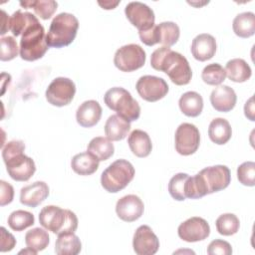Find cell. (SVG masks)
Returning <instances> with one entry per match:
<instances>
[{
	"mask_svg": "<svg viewBox=\"0 0 255 255\" xmlns=\"http://www.w3.org/2000/svg\"><path fill=\"white\" fill-rule=\"evenodd\" d=\"M87 151L95 155L100 161L110 158L115 151L114 143L111 139L104 136H96L88 144Z\"/></svg>",
	"mask_w": 255,
	"mask_h": 255,
	"instance_id": "30",
	"label": "cell"
},
{
	"mask_svg": "<svg viewBox=\"0 0 255 255\" xmlns=\"http://www.w3.org/2000/svg\"><path fill=\"white\" fill-rule=\"evenodd\" d=\"M102 117V107L95 100H89L82 103L76 112L77 123L83 128L96 126Z\"/></svg>",
	"mask_w": 255,
	"mask_h": 255,
	"instance_id": "20",
	"label": "cell"
},
{
	"mask_svg": "<svg viewBox=\"0 0 255 255\" xmlns=\"http://www.w3.org/2000/svg\"><path fill=\"white\" fill-rule=\"evenodd\" d=\"M237 101V96L232 88L226 85H219L212 90L210 94V103L212 107L222 113L231 111Z\"/></svg>",
	"mask_w": 255,
	"mask_h": 255,
	"instance_id": "18",
	"label": "cell"
},
{
	"mask_svg": "<svg viewBox=\"0 0 255 255\" xmlns=\"http://www.w3.org/2000/svg\"><path fill=\"white\" fill-rule=\"evenodd\" d=\"M49 195V186L44 181H35L21 188L20 202L29 207L41 204Z\"/></svg>",
	"mask_w": 255,
	"mask_h": 255,
	"instance_id": "17",
	"label": "cell"
},
{
	"mask_svg": "<svg viewBox=\"0 0 255 255\" xmlns=\"http://www.w3.org/2000/svg\"><path fill=\"white\" fill-rule=\"evenodd\" d=\"M50 242L48 232L40 227H35L27 231L25 235V243L28 248L33 249L37 252L44 250Z\"/></svg>",
	"mask_w": 255,
	"mask_h": 255,
	"instance_id": "33",
	"label": "cell"
},
{
	"mask_svg": "<svg viewBox=\"0 0 255 255\" xmlns=\"http://www.w3.org/2000/svg\"><path fill=\"white\" fill-rule=\"evenodd\" d=\"M100 160L89 151H84L73 156L72 169L80 175H90L99 168Z\"/></svg>",
	"mask_w": 255,
	"mask_h": 255,
	"instance_id": "23",
	"label": "cell"
},
{
	"mask_svg": "<svg viewBox=\"0 0 255 255\" xmlns=\"http://www.w3.org/2000/svg\"><path fill=\"white\" fill-rule=\"evenodd\" d=\"M2 12V19H1V32L0 34L3 36L8 30H10V16L7 15V13L4 10H1Z\"/></svg>",
	"mask_w": 255,
	"mask_h": 255,
	"instance_id": "45",
	"label": "cell"
},
{
	"mask_svg": "<svg viewBox=\"0 0 255 255\" xmlns=\"http://www.w3.org/2000/svg\"><path fill=\"white\" fill-rule=\"evenodd\" d=\"M144 205L142 200L134 194L123 196L116 204V212L118 216L126 222L137 220L142 215Z\"/></svg>",
	"mask_w": 255,
	"mask_h": 255,
	"instance_id": "16",
	"label": "cell"
},
{
	"mask_svg": "<svg viewBox=\"0 0 255 255\" xmlns=\"http://www.w3.org/2000/svg\"><path fill=\"white\" fill-rule=\"evenodd\" d=\"M180 239L186 242H197L206 239L210 234V226L201 217H190L180 223L177 228Z\"/></svg>",
	"mask_w": 255,
	"mask_h": 255,
	"instance_id": "14",
	"label": "cell"
},
{
	"mask_svg": "<svg viewBox=\"0 0 255 255\" xmlns=\"http://www.w3.org/2000/svg\"><path fill=\"white\" fill-rule=\"evenodd\" d=\"M104 9H114L119 3L120 1H116V2H113V1H104V2H101L99 1L98 2Z\"/></svg>",
	"mask_w": 255,
	"mask_h": 255,
	"instance_id": "46",
	"label": "cell"
},
{
	"mask_svg": "<svg viewBox=\"0 0 255 255\" xmlns=\"http://www.w3.org/2000/svg\"><path fill=\"white\" fill-rule=\"evenodd\" d=\"M180 111L187 117H197L203 110V99L197 93L189 91L184 93L178 101Z\"/></svg>",
	"mask_w": 255,
	"mask_h": 255,
	"instance_id": "27",
	"label": "cell"
},
{
	"mask_svg": "<svg viewBox=\"0 0 255 255\" xmlns=\"http://www.w3.org/2000/svg\"><path fill=\"white\" fill-rule=\"evenodd\" d=\"M78 29L79 21L75 15L67 12L56 15L46 34L48 46L62 48L70 45L75 40Z\"/></svg>",
	"mask_w": 255,
	"mask_h": 255,
	"instance_id": "4",
	"label": "cell"
},
{
	"mask_svg": "<svg viewBox=\"0 0 255 255\" xmlns=\"http://www.w3.org/2000/svg\"><path fill=\"white\" fill-rule=\"evenodd\" d=\"M1 49H0V60L10 61L18 56L20 49L18 48L16 40L11 36L2 37L0 39Z\"/></svg>",
	"mask_w": 255,
	"mask_h": 255,
	"instance_id": "38",
	"label": "cell"
},
{
	"mask_svg": "<svg viewBox=\"0 0 255 255\" xmlns=\"http://www.w3.org/2000/svg\"><path fill=\"white\" fill-rule=\"evenodd\" d=\"M19 49L20 56L25 61H36L45 55L49 46L46 40L45 29L39 20L31 24L23 32Z\"/></svg>",
	"mask_w": 255,
	"mask_h": 255,
	"instance_id": "6",
	"label": "cell"
},
{
	"mask_svg": "<svg viewBox=\"0 0 255 255\" xmlns=\"http://www.w3.org/2000/svg\"><path fill=\"white\" fill-rule=\"evenodd\" d=\"M138 36L140 41L147 45V46H153L157 44V31H156V25L154 24L150 29L146 31H139Z\"/></svg>",
	"mask_w": 255,
	"mask_h": 255,
	"instance_id": "42",
	"label": "cell"
},
{
	"mask_svg": "<svg viewBox=\"0 0 255 255\" xmlns=\"http://www.w3.org/2000/svg\"><path fill=\"white\" fill-rule=\"evenodd\" d=\"M20 5L24 8H33L34 12L44 20L50 19L58 7V3L54 0L21 1Z\"/></svg>",
	"mask_w": 255,
	"mask_h": 255,
	"instance_id": "32",
	"label": "cell"
},
{
	"mask_svg": "<svg viewBox=\"0 0 255 255\" xmlns=\"http://www.w3.org/2000/svg\"><path fill=\"white\" fill-rule=\"evenodd\" d=\"M190 50L194 59L200 62L207 61L215 55L216 40L210 34H199L192 40Z\"/></svg>",
	"mask_w": 255,
	"mask_h": 255,
	"instance_id": "19",
	"label": "cell"
},
{
	"mask_svg": "<svg viewBox=\"0 0 255 255\" xmlns=\"http://www.w3.org/2000/svg\"><path fill=\"white\" fill-rule=\"evenodd\" d=\"M234 33L241 38H249L255 33V14L247 11L235 16L232 23Z\"/></svg>",
	"mask_w": 255,
	"mask_h": 255,
	"instance_id": "28",
	"label": "cell"
},
{
	"mask_svg": "<svg viewBox=\"0 0 255 255\" xmlns=\"http://www.w3.org/2000/svg\"><path fill=\"white\" fill-rule=\"evenodd\" d=\"M237 178L240 183L246 186L255 185V162L245 161L237 168Z\"/></svg>",
	"mask_w": 255,
	"mask_h": 255,
	"instance_id": "39",
	"label": "cell"
},
{
	"mask_svg": "<svg viewBox=\"0 0 255 255\" xmlns=\"http://www.w3.org/2000/svg\"><path fill=\"white\" fill-rule=\"evenodd\" d=\"M104 102L117 115L128 122H134L140 116V107L130 93L122 87H114L108 90L104 96Z\"/></svg>",
	"mask_w": 255,
	"mask_h": 255,
	"instance_id": "7",
	"label": "cell"
},
{
	"mask_svg": "<svg viewBox=\"0 0 255 255\" xmlns=\"http://www.w3.org/2000/svg\"><path fill=\"white\" fill-rule=\"evenodd\" d=\"M189 175L187 173L179 172L174 174L168 182V192L171 197L178 201H183L186 199L185 186Z\"/></svg>",
	"mask_w": 255,
	"mask_h": 255,
	"instance_id": "37",
	"label": "cell"
},
{
	"mask_svg": "<svg viewBox=\"0 0 255 255\" xmlns=\"http://www.w3.org/2000/svg\"><path fill=\"white\" fill-rule=\"evenodd\" d=\"M24 150L25 143L22 140H10L2 147L7 172L16 181H27L36 171L34 160L27 156Z\"/></svg>",
	"mask_w": 255,
	"mask_h": 255,
	"instance_id": "3",
	"label": "cell"
},
{
	"mask_svg": "<svg viewBox=\"0 0 255 255\" xmlns=\"http://www.w3.org/2000/svg\"><path fill=\"white\" fill-rule=\"evenodd\" d=\"M201 78L203 82L207 85L218 86L225 80L226 73L224 68L220 64L212 63L203 68Z\"/></svg>",
	"mask_w": 255,
	"mask_h": 255,
	"instance_id": "36",
	"label": "cell"
},
{
	"mask_svg": "<svg viewBox=\"0 0 255 255\" xmlns=\"http://www.w3.org/2000/svg\"><path fill=\"white\" fill-rule=\"evenodd\" d=\"M150 65L154 70L164 72L177 86L187 85L192 77L187 59L169 47L162 46L154 50L150 56Z\"/></svg>",
	"mask_w": 255,
	"mask_h": 255,
	"instance_id": "2",
	"label": "cell"
},
{
	"mask_svg": "<svg viewBox=\"0 0 255 255\" xmlns=\"http://www.w3.org/2000/svg\"><path fill=\"white\" fill-rule=\"evenodd\" d=\"M225 73L229 80L235 83H243L250 79L252 70L247 62L240 58L229 60L225 67Z\"/></svg>",
	"mask_w": 255,
	"mask_h": 255,
	"instance_id": "26",
	"label": "cell"
},
{
	"mask_svg": "<svg viewBox=\"0 0 255 255\" xmlns=\"http://www.w3.org/2000/svg\"><path fill=\"white\" fill-rule=\"evenodd\" d=\"M37 20L38 18L32 13L17 10L10 16V30L14 36L18 37Z\"/></svg>",
	"mask_w": 255,
	"mask_h": 255,
	"instance_id": "31",
	"label": "cell"
},
{
	"mask_svg": "<svg viewBox=\"0 0 255 255\" xmlns=\"http://www.w3.org/2000/svg\"><path fill=\"white\" fill-rule=\"evenodd\" d=\"M145 59V52L139 45L128 44L116 51L114 64L122 72H132L141 68Z\"/></svg>",
	"mask_w": 255,
	"mask_h": 255,
	"instance_id": "9",
	"label": "cell"
},
{
	"mask_svg": "<svg viewBox=\"0 0 255 255\" xmlns=\"http://www.w3.org/2000/svg\"><path fill=\"white\" fill-rule=\"evenodd\" d=\"M175 149L181 155L194 153L200 143V133L198 128L189 123H182L178 126L174 135Z\"/></svg>",
	"mask_w": 255,
	"mask_h": 255,
	"instance_id": "11",
	"label": "cell"
},
{
	"mask_svg": "<svg viewBox=\"0 0 255 255\" xmlns=\"http://www.w3.org/2000/svg\"><path fill=\"white\" fill-rule=\"evenodd\" d=\"M232 135V129L229 122L223 118H215L208 127V136L216 144L226 143Z\"/></svg>",
	"mask_w": 255,
	"mask_h": 255,
	"instance_id": "24",
	"label": "cell"
},
{
	"mask_svg": "<svg viewBox=\"0 0 255 255\" xmlns=\"http://www.w3.org/2000/svg\"><path fill=\"white\" fill-rule=\"evenodd\" d=\"M128 21L139 31H146L154 25V12L146 4L139 1H131L125 8Z\"/></svg>",
	"mask_w": 255,
	"mask_h": 255,
	"instance_id": "13",
	"label": "cell"
},
{
	"mask_svg": "<svg viewBox=\"0 0 255 255\" xmlns=\"http://www.w3.org/2000/svg\"><path fill=\"white\" fill-rule=\"evenodd\" d=\"M0 205L4 206L12 202L14 197V188L10 183L6 182L5 180L0 181Z\"/></svg>",
	"mask_w": 255,
	"mask_h": 255,
	"instance_id": "41",
	"label": "cell"
},
{
	"mask_svg": "<svg viewBox=\"0 0 255 255\" xmlns=\"http://www.w3.org/2000/svg\"><path fill=\"white\" fill-rule=\"evenodd\" d=\"M39 222L47 230L59 235L63 233L75 232L78 228V218L76 214L56 205H48L41 209Z\"/></svg>",
	"mask_w": 255,
	"mask_h": 255,
	"instance_id": "5",
	"label": "cell"
},
{
	"mask_svg": "<svg viewBox=\"0 0 255 255\" xmlns=\"http://www.w3.org/2000/svg\"><path fill=\"white\" fill-rule=\"evenodd\" d=\"M133 176V165L127 159H117L103 171L101 184L108 192L116 193L128 186Z\"/></svg>",
	"mask_w": 255,
	"mask_h": 255,
	"instance_id": "8",
	"label": "cell"
},
{
	"mask_svg": "<svg viewBox=\"0 0 255 255\" xmlns=\"http://www.w3.org/2000/svg\"><path fill=\"white\" fill-rule=\"evenodd\" d=\"M130 130V124L119 115H112L105 124V133L111 140L124 139Z\"/></svg>",
	"mask_w": 255,
	"mask_h": 255,
	"instance_id": "22",
	"label": "cell"
},
{
	"mask_svg": "<svg viewBox=\"0 0 255 255\" xmlns=\"http://www.w3.org/2000/svg\"><path fill=\"white\" fill-rule=\"evenodd\" d=\"M207 253L209 255H230L232 254V247L225 240L215 239L209 243Z\"/></svg>",
	"mask_w": 255,
	"mask_h": 255,
	"instance_id": "40",
	"label": "cell"
},
{
	"mask_svg": "<svg viewBox=\"0 0 255 255\" xmlns=\"http://www.w3.org/2000/svg\"><path fill=\"white\" fill-rule=\"evenodd\" d=\"M133 251L137 255H153L159 248V240L147 225H140L133 234Z\"/></svg>",
	"mask_w": 255,
	"mask_h": 255,
	"instance_id": "15",
	"label": "cell"
},
{
	"mask_svg": "<svg viewBox=\"0 0 255 255\" xmlns=\"http://www.w3.org/2000/svg\"><path fill=\"white\" fill-rule=\"evenodd\" d=\"M157 42L164 47H170L174 45L180 36V29L178 25L171 21L161 22L156 25Z\"/></svg>",
	"mask_w": 255,
	"mask_h": 255,
	"instance_id": "29",
	"label": "cell"
},
{
	"mask_svg": "<svg viewBox=\"0 0 255 255\" xmlns=\"http://www.w3.org/2000/svg\"><path fill=\"white\" fill-rule=\"evenodd\" d=\"M216 229L219 234L224 236H230L239 230L240 221L238 217L233 213L221 214L215 221Z\"/></svg>",
	"mask_w": 255,
	"mask_h": 255,
	"instance_id": "34",
	"label": "cell"
},
{
	"mask_svg": "<svg viewBox=\"0 0 255 255\" xmlns=\"http://www.w3.org/2000/svg\"><path fill=\"white\" fill-rule=\"evenodd\" d=\"M138 95L147 102H156L168 93V85L162 78L145 75L140 77L135 85Z\"/></svg>",
	"mask_w": 255,
	"mask_h": 255,
	"instance_id": "12",
	"label": "cell"
},
{
	"mask_svg": "<svg viewBox=\"0 0 255 255\" xmlns=\"http://www.w3.org/2000/svg\"><path fill=\"white\" fill-rule=\"evenodd\" d=\"M82 250L80 238L74 233L59 234L55 243V252L58 255H77Z\"/></svg>",
	"mask_w": 255,
	"mask_h": 255,
	"instance_id": "25",
	"label": "cell"
},
{
	"mask_svg": "<svg viewBox=\"0 0 255 255\" xmlns=\"http://www.w3.org/2000/svg\"><path fill=\"white\" fill-rule=\"evenodd\" d=\"M244 114L246 116V118H248V120L250 121H255L254 120V104H253V97H251L244 106Z\"/></svg>",
	"mask_w": 255,
	"mask_h": 255,
	"instance_id": "44",
	"label": "cell"
},
{
	"mask_svg": "<svg viewBox=\"0 0 255 255\" xmlns=\"http://www.w3.org/2000/svg\"><path fill=\"white\" fill-rule=\"evenodd\" d=\"M34 223V215L26 210H15L8 217V225L14 231H22Z\"/></svg>",
	"mask_w": 255,
	"mask_h": 255,
	"instance_id": "35",
	"label": "cell"
},
{
	"mask_svg": "<svg viewBox=\"0 0 255 255\" xmlns=\"http://www.w3.org/2000/svg\"><path fill=\"white\" fill-rule=\"evenodd\" d=\"M16 245V239L14 236L9 233L5 227H1V252L11 251Z\"/></svg>",
	"mask_w": 255,
	"mask_h": 255,
	"instance_id": "43",
	"label": "cell"
},
{
	"mask_svg": "<svg viewBox=\"0 0 255 255\" xmlns=\"http://www.w3.org/2000/svg\"><path fill=\"white\" fill-rule=\"evenodd\" d=\"M230 180V169L226 165L217 164L205 167L195 175L188 177L185 186L186 198L197 199L225 189Z\"/></svg>",
	"mask_w": 255,
	"mask_h": 255,
	"instance_id": "1",
	"label": "cell"
},
{
	"mask_svg": "<svg viewBox=\"0 0 255 255\" xmlns=\"http://www.w3.org/2000/svg\"><path fill=\"white\" fill-rule=\"evenodd\" d=\"M128 143L132 153L137 157L147 156L152 149V143L149 135L141 129L132 130L128 137Z\"/></svg>",
	"mask_w": 255,
	"mask_h": 255,
	"instance_id": "21",
	"label": "cell"
},
{
	"mask_svg": "<svg viewBox=\"0 0 255 255\" xmlns=\"http://www.w3.org/2000/svg\"><path fill=\"white\" fill-rule=\"evenodd\" d=\"M75 94V83L69 78L58 77L50 83L45 96L49 104L56 107H64L73 101Z\"/></svg>",
	"mask_w": 255,
	"mask_h": 255,
	"instance_id": "10",
	"label": "cell"
}]
</instances>
